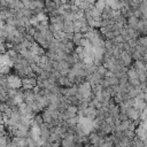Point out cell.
<instances>
[{
	"mask_svg": "<svg viewBox=\"0 0 147 147\" xmlns=\"http://www.w3.org/2000/svg\"><path fill=\"white\" fill-rule=\"evenodd\" d=\"M7 79H8L9 88H16V90L22 88V78L18 75H16L15 72H11L10 75H8Z\"/></svg>",
	"mask_w": 147,
	"mask_h": 147,
	"instance_id": "6da1fadb",
	"label": "cell"
},
{
	"mask_svg": "<svg viewBox=\"0 0 147 147\" xmlns=\"http://www.w3.org/2000/svg\"><path fill=\"white\" fill-rule=\"evenodd\" d=\"M37 86V77H25L22 78L23 90H33Z\"/></svg>",
	"mask_w": 147,
	"mask_h": 147,
	"instance_id": "7a4b0ae2",
	"label": "cell"
},
{
	"mask_svg": "<svg viewBox=\"0 0 147 147\" xmlns=\"http://www.w3.org/2000/svg\"><path fill=\"white\" fill-rule=\"evenodd\" d=\"M119 60H121L122 64H123V65H125L126 68L131 67V65H132V63H133V57H132L131 53L125 52V51H122V52H121Z\"/></svg>",
	"mask_w": 147,
	"mask_h": 147,
	"instance_id": "3957f363",
	"label": "cell"
},
{
	"mask_svg": "<svg viewBox=\"0 0 147 147\" xmlns=\"http://www.w3.org/2000/svg\"><path fill=\"white\" fill-rule=\"evenodd\" d=\"M126 115H127V118L136 122V121H139L140 119V111L138 109H136L134 107H131L127 111H126Z\"/></svg>",
	"mask_w": 147,
	"mask_h": 147,
	"instance_id": "277c9868",
	"label": "cell"
},
{
	"mask_svg": "<svg viewBox=\"0 0 147 147\" xmlns=\"http://www.w3.org/2000/svg\"><path fill=\"white\" fill-rule=\"evenodd\" d=\"M23 100H24L25 103L34 101L36 100V94H34L33 90H23Z\"/></svg>",
	"mask_w": 147,
	"mask_h": 147,
	"instance_id": "5b68a950",
	"label": "cell"
},
{
	"mask_svg": "<svg viewBox=\"0 0 147 147\" xmlns=\"http://www.w3.org/2000/svg\"><path fill=\"white\" fill-rule=\"evenodd\" d=\"M65 33H74V22L72 21H63V30Z\"/></svg>",
	"mask_w": 147,
	"mask_h": 147,
	"instance_id": "8992f818",
	"label": "cell"
},
{
	"mask_svg": "<svg viewBox=\"0 0 147 147\" xmlns=\"http://www.w3.org/2000/svg\"><path fill=\"white\" fill-rule=\"evenodd\" d=\"M80 10H85V9H87V8H90L91 6H93V5H90L87 1H85V0H75V2H74Z\"/></svg>",
	"mask_w": 147,
	"mask_h": 147,
	"instance_id": "52a82bcc",
	"label": "cell"
},
{
	"mask_svg": "<svg viewBox=\"0 0 147 147\" xmlns=\"http://www.w3.org/2000/svg\"><path fill=\"white\" fill-rule=\"evenodd\" d=\"M30 67H31L32 71L36 74V76H39V75L41 74V71H42L41 67H40L39 63H37V62H30Z\"/></svg>",
	"mask_w": 147,
	"mask_h": 147,
	"instance_id": "ba28073f",
	"label": "cell"
},
{
	"mask_svg": "<svg viewBox=\"0 0 147 147\" xmlns=\"http://www.w3.org/2000/svg\"><path fill=\"white\" fill-rule=\"evenodd\" d=\"M78 122H79V116L77 115V116H75V117L68 118V119L65 121V124H67L68 126H77Z\"/></svg>",
	"mask_w": 147,
	"mask_h": 147,
	"instance_id": "9c48e42d",
	"label": "cell"
},
{
	"mask_svg": "<svg viewBox=\"0 0 147 147\" xmlns=\"http://www.w3.org/2000/svg\"><path fill=\"white\" fill-rule=\"evenodd\" d=\"M84 37V34L82 33V32H75L74 33V37H72V41H74V44L76 45V46H78L79 45V41H80V39Z\"/></svg>",
	"mask_w": 147,
	"mask_h": 147,
	"instance_id": "30bf717a",
	"label": "cell"
},
{
	"mask_svg": "<svg viewBox=\"0 0 147 147\" xmlns=\"http://www.w3.org/2000/svg\"><path fill=\"white\" fill-rule=\"evenodd\" d=\"M114 147H125V146H124V145H123V144L119 141L118 144H115V145H114Z\"/></svg>",
	"mask_w": 147,
	"mask_h": 147,
	"instance_id": "8fae6325",
	"label": "cell"
},
{
	"mask_svg": "<svg viewBox=\"0 0 147 147\" xmlns=\"http://www.w3.org/2000/svg\"><path fill=\"white\" fill-rule=\"evenodd\" d=\"M0 70H1V67H0Z\"/></svg>",
	"mask_w": 147,
	"mask_h": 147,
	"instance_id": "7c38bea8",
	"label": "cell"
}]
</instances>
